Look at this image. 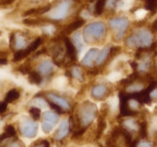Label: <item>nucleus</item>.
<instances>
[{
	"instance_id": "obj_1",
	"label": "nucleus",
	"mask_w": 157,
	"mask_h": 147,
	"mask_svg": "<svg viewBox=\"0 0 157 147\" xmlns=\"http://www.w3.org/2000/svg\"><path fill=\"white\" fill-rule=\"evenodd\" d=\"M107 26L103 22H91L83 30V39L87 44L101 42L105 39Z\"/></svg>"
},
{
	"instance_id": "obj_2",
	"label": "nucleus",
	"mask_w": 157,
	"mask_h": 147,
	"mask_svg": "<svg viewBox=\"0 0 157 147\" xmlns=\"http://www.w3.org/2000/svg\"><path fill=\"white\" fill-rule=\"evenodd\" d=\"M97 114H98L97 105L94 103L90 102V101H84L80 105L77 114L80 125L83 128H87V126H89L93 122L95 117H97Z\"/></svg>"
},
{
	"instance_id": "obj_3",
	"label": "nucleus",
	"mask_w": 157,
	"mask_h": 147,
	"mask_svg": "<svg viewBox=\"0 0 157 147\" xmlns=\"http://www.w3.org/2000/svg\"><path fill=\"white\" fill-rule=\"evenodd\" d=\"M152 41H153V38L149 30L139 29L133 35H129L126 39V44L131 48H145L151 46Z\"/></svg>"
},
{
	"instance_id": "obj_4",
	"label": "nucleus",
	"mask_w": 157,
	"mask_h": 147,
	"mask_svg": "<svg viewBox=\"0 0 157 147\" xmlns=\"http://www.w3.org/2000/svg\"><path fill=\"white\" fill-rule=\"evenodd\" d=\"M38 130H39L38 123L30 119L24 118L19 123L20 134L25 138H35L38 134Z\"/></svg>"
},
{
	"instance_id": "obj_5",
	"label": "nucleus",
	"mask_w": 157,
	"mask_h": 147,
	"mask_svg": "<svg viewBox=\"0 0 157 147\" xmlns=\"http://www.w3.org/2000/svg\"><path fill=\"white\" fill-rule=\"evenodd\" d=\"M109 26L111 27L113 30L116 31V37L115 40L120 41L121 39H123L124 35H125L126 30H127L129 26V20L125 17H118V18H113L109 21Z\"/></svg>"
},
{
	"instance_id": "obj_6",
	"label": "nucleus",
	"mask_w": 157,
	"mask_h": 147,
	"mask_svg": "<svg viewBox=\"0 0 157 147\" xmlns=\"http://www.w3.org/2000/svg\"><path fill=\"white\" fill-rule=\"evenodd\" d=\"M58 122H59V115L56 112L46 111L42 115V130L45 134H49Z\"/></svg>"
},
{
	"instance_id": "obj_7",
	"label": "nucleus",
	"mask_w": 157,
	"mask_h": 147,
	"mask_svg": "<svg viewBox=\"0 0 157 147\" xmlns=\"http://www.w3.org/2000/svg\"><path fill=\"white\" fill-rule=\"evenodd\" d=\"M120 111L121 116L123 117H130L137 114V112H134L130 106V96L128 93H120Z\"/></svg>"
},
{
	"instance_id": "obj_8",
	"label": "nucleus",
	"mask_w": 157,
	"mask_h": 147,
	"mask_svg": "<svg viewBox=\"0 0 157 147\" xmlns=\"http://www.w3.org/2000/svg\"><path fill=\"white\" fill-rule=\"evenodd\" d=\"M71 6V1H62L49 12V18L54 20H62L67 16L68 9Z\"/></svg>"
},
{
	"instance_id": "obj_9",
	"label": "nucleus",
	"mask_w": 157,
	"mask_h": 147,
	"mask_svg": "<svg viewBox=\"0 0 157 147\" xmlns=\"http://www.w3.org/2000/svg\"><path fill=\"white\" fill-rule=\"evenodd\" d=\"M46 98L48 99L49 102H52V103H55V105H57L58 106H60L64 112L65 111L70 110V105H69V102H68V100L65 99L62 96L55 94V93H47Z\"/></svg>"
},
{
	"instance_id": "obj_10",
	"label": "nucleus",
	"mask_w": 157,
	"mask_h": 147,
	"mask_svg": "<svg viewBox=\"0 0 157 147\" xmlns=\"http://www.w3.org/2000/svg\"><path fill=\"white\" fill-rule=\"evenodd\" d=\"M63 42L65 45V51H66V55L69 59V64L75 63L78 59V50L75 47V45L72 44V42L68 39L67 37H63Z\"/></svg>"
},
{
	"instance_id": "obj_11",
	"label": "nucleus",
	"mask_w": 157,
	"mask_h": 147,
	"mask_svg": "<svg viewBox=\"0 0 157 147\" xmlns=\"http://www.w3.org/2000/svg\"><path fill=\"white\" fill-rule=\"evenodd\" d=\"M109 94V89L104 83H100L92 88L91 90V96L97 100H102L105 97H107Z\"/></svg>"
},
{
	"instance_id": "obj_12",
	"label": "nucleus",
	"mask_w": 157,
	"mask_h": 147,
	"mask_svg": "<svg viewBox=\"0 0 157 147\" xmlns=\"http://www.w3.org/2000/svg\"><path fill=\"white\" fill-rule=\"evenodd\" d=\"M69 130H70V127H69V122H68V120L67 119L62 120L59 125V127H58V130H56V133L54 135L55 140H57V141L63 140V139L68 135Z\"/></svg>"
},
{
	"instance_id": "obj_13",
	"label": "nucleus",
	"mask_w": 157,
	"mask_h": 147,
	"mask_svg": "<svg viewBox=\"0 0 157 147\" xmlns=\"http://www.w3.org/2000/svg\"><path fill=\"white\" fill-rule=\"evenodd\" d=\"M98 53H100V50H98V48H91V49H89L87 51L85 57H83L81 64L83 66H85V67H91L93 63L97 61Z\"/></svg>"
},
{
	"instance_id": "obj_14",
	"label": "nucleus",
	"mask_w": 157,
	"mask_h": 147,
	"mask_svg": "<svg viewBox=\"0 0 157 147\" xmlns=\"http://www.w3.org/2000/svg\"><path fill=\"white\" fill-rule=\"evenodd\" d=\"M55 67L50 61H43V62L38 66V72L44 76H50L54 73Z\"/></svg>"
},
{
	"instance_id": "obj_15",
	"label": "nucleus",
	"mask_w": 157,
	"mask_h": 147,
	"mask_svg": "<svg viewBox=\"0 0 157 147\" xmlns=\"http://www.w3.org/2000/svg\"><path fill=\"white\" fill-rule=\"evenodd\" d=\"M85 23V20L84 19H77L75 20L73 22H71L70 24H68L66 27H64V29H63L62 31V35H64L65 37H66L67 35L71 34V32L75 31V30H78L80 27H82L83 25Z\"/></svg>"
},
{
	"instance_id": "obj_16",
	"label": "nucleus",
	"mask_w": 157,
	"mask_h": 147,
	"mask_svg": "<svg viewBox=\"0 0 157 147\" xmlns=\"http://www.w3.org/2000/svg\"><path fill=\"white\" fill-rule=\"evenodd\" d=\"M20 97V92L17 89H12L9 92L6 94V97H4V101L7 103H12L14 101L18 100Z\"/></svg>"
},
{
	"instance_id": "obj_17",
	"label": "nucleus",
	"mask_w": 157,
	"mask_h": 147,
	"mask_svg": "<svg viewBox=\"0 0 157 147\" xmlns=\"http://www.w3.org/2000/svg\"><path fill=\"white\" fill-rule=\"evenodd\" d=\"M29 82L30 83H33V85L40 86L43 82V77H42V75L38 72V71L33 70L32 72L29 74Z\"/></svg>"
},
{
	"instance_id": "obj_18",
	"label": "nucleus",
	"mask_w": 157,
	"mask_h": 147,
	"mask_svg": "<svg viewBox=\"0 0 157 147\" xmlns=\"http://www.w3.org/2000/svg\"><path fill=\"white\" fill-rule=\"evenodd\" d=\"M109 52H110V47H104L98 53V57L95 63L97 65H102L109 59Z\"/></svg>"
},
{
	"instance_id": "obj_19",
	"label": "nucleus",
	"mask_w": 157,
	"mask_h": 147,
	"mask_svg": "<svg viewBox=\"0 0 157 147\" xmlns=\"http://www.w3.org/2000/svg\"><path fill=\"white\" fill-rule=\"evenodd\" d=\"M70 74H71V77H75L78 82H84V74L78 66H73L70 70Z\"/></svg>"
},
{
	"instance_id": "obj_20",
	"label": "nucleus",
	"mask_w": 157,
	"mask_h": 147,
	"mask_svg": "<svg viewBox=\"0 0 157 147\" xmlns=\"http://www.w3.org/2000/svg\"><path fill=\"white\" fill-rule=\"evenodd\" d=\"M106 126H107V124H106L105 117H104V116L101 115L100 117H98V130H97V137H95V138H97V139H100V138H101V136L103 135L104 130H105Z\"/></svg>"
},
{
	"instance_id": "obj_21",
	"label": "nucleus",
	"mask_w": 157,
	"mask_h": 147,
	"mask_svg": "<svg viewBox=\"0 0 157 147\" xmlns=\"http://www.w3.org/2000/svg\"><path fill=\"white\" fill-rule=\"evenodd\" d=\"M30 53L29 52V50L25 48V49H22V50H18V51H16L14 53V57H13V62L17 63L19 62V61H22L24 60L25 57H27Z\"/></svg>"
},
{
	"instance_id": "obj_22",
	"label": "nucleus",
	"mask_w": 157,
	"mask_h": 147,
	"mask_svg": "<svg viewBox=\"0 0 157 147\" xmlns=\"http://www.w3.org/2000/svg\"><path fill=\"white\" fill-rule=\"evenodd\" d=\"M43 43V39L42 38H37V39H35L34 41H33L29 46L26 47V49L29 50V53H33L34 51H36V50L39 48L40 46L42 45Z\"/></svg>"
},
{
	"instance_id": "obj_23",
	"label": "nucleus",
	"mask_w": 157,
	"mask_h": 147,
	"mask_svg": "<svg viewBox=\"0 0 157 147\" xmlns=\"http://www.w3.org/2000/svg\"><path fill=\"white\" fill-rule=\"evenodd\" d=\"M83 35L80 32H77L75 35L72 37V44L75 45V47L77 48V50H81L83 48V41H82Z\"/></svg>"
},
{
	"instance_id": "obj_24",
	"label": "nucleus",
	"mask_w": 157,
	"mask_h": 147,
	"mask_svg": "<svg viewBox=\"0 0 157 147\" xmlns=\"http://www.w3.org/2000/svg\"><path fill=\"white\" fill-rule=\"evenodd\" d=\"M106 4H107V1H104V0H100V1L95 2L94 15H97V16H100L101 14H103L104 9H105Z\"/></svg>"
},
{
	"instance_id": "obj_25",
	"label": "nucleus",
	"mask_w": 157,
	"mask_h": 147,
	"mask_svg": "<svg viewBox=\"0 0 157 147\" xmlns=\"http://www.w3.org/2000/svg\"><path fill=\"white\" fill-rule=\"evenodd\" d=\"M138 131H139V137H140L143 140H146L147 136H148V125H147L146 121H143V122L139 124Z\"/></svg>"
},
{
	"instance_id": "obj_26",
	"label": "nucleus",
	"mask_w": 157,
	"mask_h": 147,
	"mask_svg": "<svg viewBox=\"0 0 157 147\" xmlns=\"http://www.w3.org/2000/svg\"><path fill=\"white\" fill-rule=\"evenodd\" d=\"M29 112L30 116H32V118L34 121H38L40 119V117H41V110H40V108L32 106V108H29Z\"/></svg>"
},
{
	"instance_id": "obj_27",
	"label": "nucleus",
	"mask_w": 157,
	"mask_h": 147,
	"mask_svg": "<svg viewBox=\"0 0 157 147\" xmlns=\"http://www.w3.org/2000/svg\"><path fill=\"white\" fill-rule=\"evenodd\" d=\"M4 143H6V142H4ZM0 147H25V146H24L23 142L19 141L18 138H15L14 140L6 142V144H3V145L0 146Z\"/></svg>"
},
{
	"instance_id": "obj_28",
	"label": "nucleus",
	"mask_w": 157,
	"mask_h": 147,
	"mask_svg": "<svg viewBox=\"0 0 157 147\" xmlns=\"http://www.w3.org/2000/svg\"><path fill=\"white\" fill-rule=\"evenodd\" d=\"M124 125L126 126V130L130 128L132 130H138V125L136 123V121H134V119H126L124 121Z\"/></svg>"
},
{
	"instance_id": "obj_29",
	"label": "nucleus",
	"mask_w": 157,
	"mask_h": 147,
	"mask_svg": "<svg viewBox=\"0 0 157 147\" xmlns=\"http://www.w3.org/2000/svg\"><path fill=\"white\" fill-rule=\"evenodd\" d=\"M4 133L7 134V136L10 138H17V131L15 130L14 125H12V124H9V125H6L4 127Z\"/></svg>"
},
{
	"instance_id": "obj_30",
	"label": "nucleus",
	"mask_w": 157,
	"mask_h": 147,
	"mask_svg": "<svg viewBox=\"0 0 157 147\" xmlns=\"http://www.w3.org/2000/svg\"><path fill=\"white\" fill-rule=\"evenodd\" d=\"M17 70H18L20 73H22V74H29V73L33 71L32 66H30L29 63H25V64L21 65L20 67L17 68Z\"/></svg>"
},
{
	"instance_id": "obj_31",
	"label": "nucleus",
	"mask_w": 157,
	"mask_h": 147,
	"mask_svg": "<svg viewBox=\"0 0 157 147\" xmlns=\"http://www.w3.org/2000/svg\"><path fill=\"white\" fill-rule=\"evenodd\" d=\"M43 21H44V20H42V19H30L29 18V19H25L23 21V23L26 25H29V26H34V25H38V24L42 23Z\"/></svg>"
},
{
	"instance_id": "obj_32",
	"label": "nucleus",
	"mask_w": 157,
	"mask_h": 147,
	"mask_svg": "<svg viewBox=\"0 0 157 147\" xmlns=\"http://www.w3.org/2000/svg\"><path fill=\"white\" fill-rule=\"evenodd\" d=\"M145 7L148 11H153V13H155L157 9V1H146Z\"/></svg>"
},
{
	"instance_id": "obj_33",
	"label": "nucleus",
	"mask_w": 157,
	"mask_h": 147,
	"mask_svg": "<svg viewBox=\"0 0 157 147\" xmlns=\"http://www.w3.org/2000/svg\"><path fill=\"white\" fill-rule=\"evenodd\" d=\"M30 147H50V144L48 141L46 140H40V141H37L33 144V146Z\"/></svg>"
},
{
	"instance_id": "obj_34",
	"label": "nucleus",
	"mask_w": 157,
	"mask_h": 147,
	"mask_svg": "<svg viewBox=\"0 0 157 147\" xmlns=\"http://www.w3.org/2000/svg\"><path fill=\"white\" fill-rule=\"evenodd\" d=\"M121 51V47L120 46H113L110 47V52H109V59H112L114 57L116 54H118Z\"/></svg>"
},
{
	"instance_id": "obj_35",
	"label": "nucleus",
	"mask_w": 157,
	"mask_h": 147,
	"mask_svg": "<svg viewBox=\"0 0 157 147\" xmlns=\"http://www.w3.org/2000/svg\"><path fill=\"white\" fill-rule=\"evenodd\" d=\"M86 131V128H80V130L73 131V136H72V139H78L80 138L81 136L84 135V133Z\"/></svg>"
},
{
	"instance_id": "obj_36",
	"label": "nucleus",
	"mask_w": 157,
	"mask_h": 147,
	"mask_svg": "<svg viewBox=\"0 0 157 147\" xmlns=\"http://www.w3.org/2000/svg\"><path fill=\"white\" fill-rule=\"evenodd\" d=\"M48 105H49L50 108H52V110L56 111V113H58V114H63V113H64V111H63L62 108H60V106H58L57 105H55V103L49 102V101H48Z\"/></svg>"
},
{
	"instance_id": "obj_37",
	"label": "nucleus",
	"mask_w": 157,
	"mask_h": 147,
	"mask_svg": "<svg viewBox=\"0 0 157 147\" xmlns=\"http://www.w3.org/2000/svg\"><path fill=\"white\" fill-rule=\"evenodd\" d=\"M6 110H7V102H6V101H1V102H0V115L6 113Z\"/></svg>"
},
{
	"instance_id": "obj_38",
	"label": "nucleus",
	"mask_w": 157,
	"mask_h": 147,
	"mask_svg": "<svg viewBox=\"0 0 157 147\" xmlns=\"http://www.w3.org/2000/svg\"><path fill=\"white\" fill-rule=\"evenodd\" d=\"M15 40H16V34H15V32H12V34L10 35V46H11L12 49H14Z\"/></svg>"
},
{
	"instance_id": "obj_39",
	"label": "nucleus",
	"mask_w": 157,
	"mask_h": 147,
	"mask_svg": "<svg viewBox=\"0 0 157 147\" xmlns=\"http://www.w3.org/2000/svg\"><path fill=\"white\" fill-rule=\"evenodd\" d=\"M129 64H130L131 68L133 69L134 72H137V70H138V64L135 62V61H130V62H129Z\"/></svg>"
},
{
	"instance_id": "obj_40",
	"label": "nucleus",
	"mask_w": 157,
	"mask_h": 147,
	"mask_svg": "<svg viewBox=\"0 0 157 147\" xmlns=\"http://www.w3.org/2000/svg\"><path fill=\"white\" fill-rule=\"evenodd\" d=\"M9 53L7 50H0V59H7Z\"/></svg>"
},
{
	"instance_id": "obj_41",
	"label": "nucleus",
	"mask_w": 157,
	"mask_h": 147,
	"mask_svg": "<svg viewBox=\"0 0 157 147\" xmlns=\"http://www.w3.org/2000/svg\"><path fill=\"white\" fill-rule=\"evenodd\" d=\"M13 0H7V1H0V6H11L13 3Z\"/></svg>"
},
{
	"instance_id": "obj_42",
	"label": "nucleus",
	"mask_w": 157,
	"mask_h": 147,
	"mask_svg": "<svg viewBox=\"0 0 157 147\" xmlns=\"http://www.w3.org/2000/svg\"><path fill=\"white\" fill-rule=\"evenodd\" d=\"M151 30H152V31H154V32L157 31V20L153 22V24H152V26H151Z\"/></svg>"
},
{
	"instance_id": "obj_43",
	"label": "nucleus",
	"mask_w": 157,
	"mask_h": 147,
	"mask_svg": "<svg viewBox=\"0 0 157 147\" xmlns=\"http://www.w3.org/2000/svg\"><path fill=\"white\" fill-rule=\"evenodd\" d=\"M9 61L7 59H0V65H7Z\"/></svg>"
}]
</instances>
